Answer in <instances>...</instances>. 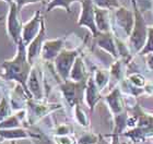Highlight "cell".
<instances>
[{
  "label": "cell",
  "instance_id": "cell-1",
  "mask_svg": "<svg viewBox=\"0 0 153 144\" xmlns=\"http://www.w3.org/2000/svg\"><path fill=\"white\" fill-rule=\"evenodd\" d=\"M16 47L18 49L14 58L2 62L1 68L3 73H1V77L7 81H16L18 84L22 85L27 94L32 97L27 89V80L32 71L33 64L27 59L26 45L23 43L22 39L16 44Z\"/></svg>",
  "mask_w": 153,
  "mask_h": 144
},
{
  "label": "cell",
  "instance_id": "cell-2",
  "mask_svg": "<svg viewBox=\"0 0 153 144\" xmlns=\"http://www.w3.org/2000/svg\"><path fill=\"white\" fill-rule=\"evenodd\" d=\"M137 110L132 118L128 117V119L134 121L130 125L134 126V128L121 134L130 138L134 142H143L149 139L153 140V116L143 112L139 107H137Z\"/></svg>",
  "mask_w": 153,
  "mask_h": 144
},
{
  "label": "cell",
  "instance_id": "cell-3",
  "mask_svg": "<svg viewBox=\"0 0 153 144\" xmlns=\"http://www.w3.org/2000/svg\"><path fill=\"white\" fill-rule=\"evenodd\" d=\"M131 3L134 9V27L129 36V50L132 54H139L147 42L148 26L142 16V12L136 3V0H131Z\"/></svg>",
  "mask_w": 153,
  "mask_h": 144
},
{
  "label": "cell",
  "instance_id": "cell-4",
  "mask_svg": "<svg viewBox=\"0 0 153 144\" xmlns=\"http://www.w3.org/2000/svg\"><path fill=\"white\" fill-rule=\"evenodd\" d=\"M86 82L88 80L79 81V82L66 80L60 83L59 87H60L61 93L70 107H74L76 105L81 104L85 93Z\"/></svg>",
  "mask_w": 153,
  "mask_h": 144
},
{
  "label": "cell",
  "instance_id": "cell-5",
  "mask_svg": "<svg viewBox=\"0 0 153 144\" xmlns=\"http://www.w3.org/2000/svg\"><path fill=\"white\" fill-rule=\"evenodd\" d=\"M79 49H72V50L62 49L60 51V54L56 57V59L54 60L55 68H56V71H57L61 81L69 80L71 69L74 67L76 59L79 57Z\"/></svg>",
  "mask_w": 153,
  "mask_h": 144
},
{
  "label": "cell",
  "instance_id": "cell-6",
  "mask_svg": "<svg viewBox=\"0 0 153 144\" xmlns=\"http://www.w3.org/2000/svg\"><path fill=\"white\" fill-rule=\"evenodd\" d=\"M19 8L16 7L14 2L9 4V13H8V19H7V31L9 34L10 38L12 39L14 44L22 39V21H21V16H20Z\"/></svg>",
  "mask_w": 153,
  "mask_h": 144
},
{
  "label": "cell",
  "instance_id": "cell-7",
  "mask_svg": "<svg viewBox=\"0 0 153 144\" xmlns=\"http://www.w3.org/2000/svg\"><path fill=\"white\" fill-rule=\"evenodd\" d=\"M27 108H29V115H27V121L33 125L36 121H38L41 118L46 116L49 112H54L56 109L61 108L58 104H47L44 103L43 99L38 100L35 98H29L27 100Z\"/></svg>",
  "mask_w": 153,
  "mask_h": 144
},
{
  "label": "cell",
  "instance_id": "cell-8",
  "mask_svg": "<svg viewBox=\"0 0 153 144\" xmlns=\"http://www.w3.org/2000/svg\"><path fill=\"white\" fill-rule=\"evenodd\" d=\"M78 25L85 26L91 31L92 36L95 37L99 34V30L95 23V4L93 0H82L81 1V13H80Z\"/></svg>",
  "mask_w": 153,
  "mask_h": 144
},
{
  "label": "cell",
  "instance_id": "cell-9",
  "mask_svg": "<svg viewBox=\"0 0 153 144\" xmlns=\"http://www.w3.org/2000/svg\"><path fill=\"white\" fill-rule=\"evenodd\" d=\"M43 72L37 68V66L33 64L32 71L30 73L29 80H27V89L33 98L41 99L44 98V89H43Z\"/></svg>",
  "mask_w": 153,
  "mask_h": 144
},
{
  "label": "cell",
  "instance_id": "cell-10",
  "mask_svg": "<svg viewBox=\"0 0 153 144\" xmlns=\"http://www.w3.org/2000/svg\"><path fill=\"white\" fill-rule=\"evenodd\" d=\"M115 19V23L119 27V32L125 37H129L134 27V12L131 13L127 9L119 7L116 11Z\"/></svg>",
  "mask_w": 153,
  "mask_h": 144
},
{
  "label": "cell",
  "instance_id": "cell-11",
  "mask_svg": "<svg viewBox=\"0 0 153 144\" xmlns=\"http://www.w3.org/2000/svg\"><path fill=\"white\" fill-rule=\"evenodd\" d=\"M42 21H43V18L41 16V11L38 10V11H36L34 13L32 19L23 25L22 41L26 46L29 45L30 43L32 42L33 39L37 36L38 33H39L42 26Z\"/></svg>",
  "mask_w": 153,
  "mask_h": 144
},
{
  "label": "cell",
  "instance_id": "cell-12",
  "mask_svg": "<svg viewBox=\"0 0 153 144\" xmlns=\"http://www.w3.org/2000/svg\"><path fill=\"white\" fill-rule=\"evenodd\" d=\"M45 41H46V27H45V22H44V19H43L39 33L37 34V36H36L35 38L26 46L27 59H29V61L32 64H34L35 60L39 57V55L42 54V48H43Z\"/></svg>",
  "mask_w": 153,
  "mask_h": 144
},
{
  "label": "cell",
  "instance_id": "cell-13",
  "mask_svg": "<svg viewBox=\"0 0 153 144\" xmlns=\"http://www.w3.org/2000/svg\"><path fill=\"white\" fill-rule=\"evenodd\" d=\"M64 45H65L64 37L45 41L43 48H42V54H41L42 58L46 62L54 61L58 55L60 54V51L64 49Z\"/></svg>",
  "mask_w": 153,
  "mask_h": 144
},
{
  "label": "cell",
  "instance_id": "cell-14",
  "mask_svg": "<svg viewBox=\"0 0 153 144\" xmlns=\"http://www.w3.org/2000/svg\"><path fill=\"white\" fill-rule=\"evenodd\" d=\"M104 99L107 103V105H108L109 109H111V112H112L113 116H114V118L126 112L125 100L123 98V96H121L120 90L118 87L114 89L108 95H106L104 97Z\"/></svg>",
  "mask_w": 153,
  "mask_h": 144
},
{
  "label": "cell",
  "instance_id": "cell-15",
  "mask_svg": "<svg viewBox=\"0 0 153 144\" xmlns=\"http://www.w3.org/2000/svg\"><path fill=\"white\" fill-rule=\"evenodd\" d=\"M95 38V44L99 47L103 48L105 51L111 54L114 58L118 57L117 45H116V39L114 38L112 32H100Z\"/></svg>",
  "mask_w": 153,
  "mask_h": 144
},
{
  "label": "cell",
  "instance_id": "cell-16",
  "mask_svg": "<svg viewBox=\"0 0 153 144\" xmlns=\"http://www.w3.org/2000/svg\"><path fill=\"white\" fill-rule=\"evenodd\" d=\"M102 98L101 97V91L96 85L95 81H94V78L93 75H90L89 79H88V82H86V87H85V100L88 106L90 107V110L93 112L94 110V107L97 104L100 99Z\"/></svg>",
  "mask_w": 153,
  "mask_h": 144
},
{
  "label": "cell",
  "instance_id": "cell-17",
  "mask_svg": "<svg viewBox=\"0 0 153 144\" xmlns=\"http://www.w3.org/2000/svg\"><path fill=\"white\" fill-rule=\"evenodd\" d=\"M109 10L103 9L95 6V23L99 32H111V19H109Z\"/></svg>",
  "mask_w": 153,
  "mask_h": 144
},
{
  "label": "cell",
  "instance_id": "cell-18",
  "mask_svg": "<svg viewBox=\"0 0 153 144\" xmlns=\"http://www.w3.org/2000/svg\"><path fill=\"white\" fill-rule=\"evenodd\" d=\"M90 75H91V74L86 70L84 61H83V58L79 56V57L76 59V61H74V67L71 69L69 79L72 81H76V82H79V81L88 80Z\"/></svg>",
  "mask_w": 153,
  "mask_h": 144
},
{
  "label": "cell",
  "instance_id": "cell-19",
  "mask_svg": "<svg viewBox=\"0 0 153 144\" xmlns=\"http://www.w3.org/2000/svg\"><path fill=\"white\" fill-rule=\"evenodd\" d=\"M0 137L4 140H20V139H31L37 138L36 134L30 133L22 128L13 129H0Z\"/></svg>",
  "mask_w": 153,
  "mask_h": 144
},
{
  "label": "cell",
  "instance_id": "cell-20",
  "mask_svg": "<svg viewBox=\"0 0 153 144\" xmlns=\"http://www.w3.org/2000/svg\"><path fill=\"white\" fill-rule=\"evenodd\" d=\"M25 112L24 110H20L14 115L9 116L8 118L4 120L0 121V129H13V128H20L21 123L23 122V119L25 118Z\"/></svg>",
  "mask_w": 153,
  "mask_h": 144
},
{
  "label": "cell",
  "instance_id": "cell-21",
  "mask_svg": "<svg viewBox=\"0 0 153 144\" xmlns=\"http://www.w3.org/2000/svg\"><path fill=\"white\" fill-rule=\"evenodd\" d=\"M94 81H95L96 85L100 89V91L102 92L105 86L108 84L109 82V78H111V73L106 70H101V69H96L95 72H94Z\"/></svg>",
  "mask_w": 153,
  "mask_h": 144
},
{
  "label": "cell",
  "instance_id": "cell-22",
  "mask_svg": "<svg viewBox=\"0 0 153 144\" xmlns=\"http://www.w3.org/2000/svg\"><path fill=\"white\" fill-rule=\"evenodd\" d=\"M12 106L10 103V99L7 94L3 95V97L0 99V121L4 120L9 116L12 115Z\"/></svg>",
  "mask_w": 153,
  "mask_h": 144
},
{
  "label": "cell",
  "instance_id": "cell-23",
  "mask_svg": "<svg viewBox=\"0 0 153 144\" xmlns=\"http://www.w3.org/2000/svg\"><path fill=\"white\" fill-rule=\"evenodd\" d=\"M76 1H80V2H81L82 0H51L49 3H48L46 11H47V12H51V10H54L55 8L60 7V8H64L68 13H70L71 12V10H70L71 3L76 2Z\"/></svg>",
  "mask_w": 153,
  "mask_h": 144
},
{
  "label": "cell",
  "instance_id": "cell-24",
  "mask_svg": "<svg viewBox=\"0 0 153 144\" xmlns=\"http://www.w3.org/2000/svg\"><path fill=\"white\" fill-rule=\"evenodd\" d=\"M74 117H76V121L79 122L81 126H83V127H89L90 119L88 117V115L84 112V110L81 108L80 104L74 106Z\"/></svg>",
  "mask_w": 153,
  "mask_h": 144
},
{
  "label": "cell",
  "instance_id": "cell-25",
  "mask_svg": "<svg viewBox=\"0 0 153 144\" xmlns=\"http://www.w3.org/2000/svg\"><path fill=\"white\" fill-rule=\"evenodd\" d=\"M150 52H153V25L149 26L148 27V37H147V42H146V45H144L143 49L139 52V55H148Z\"/></svg>",
  "mask_w": 153,
  "mask_h": 144
},
{
  "label": "cell",
  "instance_id": "cell-26",
  "mask_svg": "<svg viewBox=\"0 0 153 144\" xmlns=\"http://www.w3.org/2000/svg\"><path fill=\"white\" fill-rule=\"evenodd\" d=\"M93 2L96 7L103 8V9H118L120 7V3L118 0H93Z\"/></svg>",
  "mask_w": 153,
  "mask_h": 144
},
{
  "label": "cell",
  "instance_id": "cell-27",
  "mask_svg": "<svg viewBox=\"0 0 153 144\" xmlns=\"http://www.w3.org/2000/svg\"><path fill=\"white\" fill-rule=\"evenodd\" d=\"M109 73H111V77H112L115 81L120 80L121 77H123V73H124V71H123V59H121V60H117L113 64L112 68H111Z\"/></svg>",
  "mask_w": 153,
  "mask_h": 144
},
{
  "label": "cell",
  "instance_id": "cell-28",
  "mask_svg": "<svg viewBox=\"0 0 153 144\" xmlns=\"http://www.w3.org/2000/svg\"><path fill=\"white\" fill-rule=\"evenodd\" d=\"M100 135L101 134H94L93 132H86L78 140L79 144H95L96 142L99 141Z\"/></svg>",
  "mask_w": 153,
  "mask_h": 144
},
{
  "label": "cell",
  "instance_id": "cell-29",
  "mask_svg": "<svg viewBox=\"0 0 153 144\" xmlns=\"http://www.w3.org/2000/svg\"><path fill=\"white\" fill-rule=\"evenodd\" d=\"M136 3H137L139 10L143 13L152 9L153 0H136Z\"/></svg>",
  "mask_w": 153,
  "mask_h": 144
},
{
  "label": "cell",
  "instance_id": "cell-30",
  "mask_svg": "<svg viewBox=\"0 0 153 144\" xmlns=\"http://www.w3.org/2000/svg\"><path fill=\"white\" fill-rule=\"evenodd\" d=\"M129 80L136 86H142V85H144V78L139 73H134L129 75Z\"/></svg>",
  "mask_w": 153,
  "mask_h": 144
},
{
  "label": "cell",
  "instance_id": "cell-31",
  "mask_svg": "<svg viewBox=\"0 0 153 144\" xmlns=\"http://www.w3.org/2000/svg\"><path fill=\"white\" fill-rule=\"evenodd\" d=\"M57 144H74V140L69 135H55Z\"/></svg>",
  "mask_w": 153,
  "mask_h": 144
},
{
  "label": "cell",
  "instance_id": "cell-32",
  "mask_svg": "<svg viewBox=\"0 0 153 144\" xmlns=\"http://www.w3.org/2000/svg\"><path fill=\"white\" fill-rule=\"evenodd\" d=\"M46 0H13V2L16 3V7L21 10L24 6L29 4V3H35V2H45Z\"/></svg>",
  "mask_w": 153,
  "mask_h": 144
},
{
  "label": "cell",
  "instance_id": "cell-33",
  "mask_svg": "<svg viewBox=\"0 0 153 144\" xmlns=\"http://www.w3.org/2000/svg\"><path fill=\"white\" fill-rule=\"evenodd\" d=\"M147 64L149 69L153 72V52H150V54L147 55Z\"/></svg>",
  "mask_w": 153,
  "mask_h": 144
},
{
  "label": "cell",
  "instance_id": "cell-34",
  "mask_svg": "<svg viewBox=\"0 0 153 144\" xmlns=\"http://www.w3.org/2000/svg\"><path fill=\"white\" fill-rule=\"evenodd\" d=\"M112 141H111V144H123L120 143V141H119V139H118V137H119V134H117V133H112Z\"/></svg>",
  "mask_w": 153,
  "mask_h": 144
},
{
  "label": "cell",
  "instance_id": "cell-35",
  "mask_svg": "<svg viewBox=\"0 0 153 144\" xmlns=\"http://www.w3.org/2000/svg\"><path fill=\"white\" fill-rule=\"evenodd\" d=\"M8 82H9V81L4 80V79L1 77V73H0V87H1V89H4V87H9V86H8Z\"/></svg>",
  "mask_w": 153,
  "mask_h": 144
},
{
  "label": "cell",
  "instance_id": "cell-36",
  "mask_svg": "<svg viewBox=\"0 0 153 144\" xmlns=\"http://www.w3.org/2000/svg\"><path fill=\"white\" fill-rule=\"evenodd\" d=\"M95 144H111L107 140L105 139V137L104 135H100V139H99V141L96 142Z\"/></svg>",
  "mask_w": 153,
  "mask_h": 144
},
{
  "label": "cell",
  "instance_id": "cell-37",
  "mask_svg": "<svg viewBox=\"0 0 153 144\" xmlns=\"http://www.w3.org/2000/svg\"><path fill=\"white\" fill-rule=\"evenodd\" d=\"M2 1H4V2H7L8 4H11V3L13 2V0H2Z\"/></svg>",
  "mask_w": 153,
  "mask_h": 144
},
{
  "label": "cell",
  "instance_id": "cell-38",
  "mask_svg": "<svg viewBox=\"0 0 153 144\" xmlns=\"http://www.w3.org/2000/svg\"><path fill=\"white\" fill-rule=\"evenodd\" d=\"M3 141H4V139H3V138H1V137H0V144L2 143Z\"/></svg>",
  "mask_w": 153,
  "mask_h": 144
},
{
  "label": "cell",
  "instance_id": "cell-39",
  "mask_svg": "<svg viewBox=\"0 0 153 144\" xmlns=\"http://www.w3.org/2000/svg\"><path fill=\"white\" fill-rule=\"evenodd\" d=\"M2 19H3L2 16H0V22H1V21H2Z\"/></svg>",
  "mask_w": 153,
  "mask_h": 144
},
{
  "label": "cell",
  "instance_id": "cell-40",
  "mask_svg": "<svg viewBox=\"0 0 153 144\" xmlns=\"http://www.w3.org/2000/svg\"><path fill=\"white\" fill-rule=\"evenodd\" d=\"M12 144H16V141H12Z\"/></svg>",
  "mask_w": 153,
  "mask_h": 144
},
{
  "label": "cell",
  "instance_id": "cell-41",
  "mask_svg": "<svg viewBox=\"0 0 153 144\" xmlns=\"http://www.w3.org/2000/svg\"><path fill=\"white\" fill-rule=\"evenodd\" d=\"M123 144H126V143H123Z\"/></svg>",
  "mask_w": 153,
  "mask_h": 144
},
{
  "label": "cell",
  "instance_id": "cell-42",
  "mask_svg": "<svg viewBox=\"0 0 153 144\" xmlns=\"http://www.w3.org/2000/svg\"><path fill=\"white\" fill-rule=\"evenodd\" d=\"M46 1H47V0H46Z\"/></svg>",
  "mask_w": 153,
  "mask_h": 144
}]
</instances>
